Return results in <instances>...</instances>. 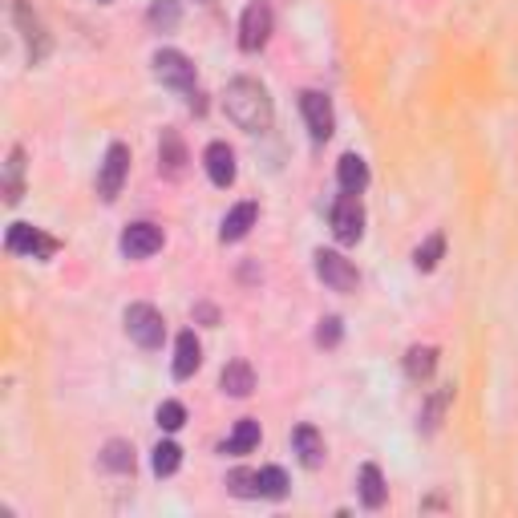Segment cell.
<instances>
[{"mask_svg":"<svg viewBox=\"0 0 518 518\" xmlns=\"http://www.w3.org/2000/svg\"><path fill=\"white\" fill-rule=\"evenodd\" d=\"M255 215H259L255 203H239L235 211H227V219H223V231H219L223 244H239V239H244L247 231L255 227Z\"/></svg>","mask_w":518,"mask_h":518,"instance_id":"obj_15","label":"cell"},{"mask_svg":"<svg viewBox=\"0 0 518 518\" xmlns=\"http://www.w3.org/2000/svg\"><path fill=\"white\" fill-rule=\"evenodd\" d=\"M150 24L154 29H175L178 24V0H154V8H150Z\"/></svg>","mask_w":518,"mask_h":518,"instance_id":"obj_26","label":"cell"},{"mask_svg":"<svg viewBox=\"0 0 518 518\" xmlns=\"http://www.w3.org/2000/svg\"><path fill=\"white\" fill-rule=\"evenodd\" d=\"M203 162H206V175H211L215 187H231V183H235V154H231L227 142H211V146H206Z\"/></svg>","mask_w":518,"mask_h":518,"instance_id":"obj_11","label":"cell"},{"mask_svg":"<svg viewBox=\"0 0 518 518\" xmlns=\"http://www.w3.org/2000/svg\"><path fill=\"white\" fill-rule=\"evenodd\" d=\"M101 465L114 474H134V446L130 442H110L101 450Z\"/></svg>","mask_w":518,"mask_h":518,"instance_id":"obj_19","label":"cell"},{"mask_svg":"<svg viewBox=\"0 0 518 518\" xmlns=\"http://www.w3.org/2000/svg\"><path fill=\"white\" fill-rule=\"evenodd\" d=\"M316 341H321V344H328V349H332V344L341 341V321H336V316H324V321H321V328H316Z\"/></svg>","mask_w":518,"mask_h":518,"instance_id":"obj_29","label":"cell"},{"mask_svg":"<svg viewBox=\"0 0 518 518\" xmlns=\"http://www.w3.org/2000/svg\"><path fill=\"white\" fill-rule=\"evenodd\" d=\"M154 73H158V82L170 85V90H183V93L195 90V65L187 62L178 49H158V53H154Z\"/></svg>","mask_w":518,"mask_h":518,"instance_id":"obj_3","label":"cell"},{"mask_svg":"<svg viewBox=\"0 0 518 518\" xmlns=\"http://www.w3.org/2000/svg\"><path fill=\"white\" fill-rule=\"evenodd\" d=\"M158 167L167 178H183L187 175V146L175 130H162V142H158Z\"/></svg>","mask_w":518,"mask_h":518,"instance_id":"obj_12","label":"cell"},{"mask_svg":"<svg viewBox=\"0 0 518 518\" xmlns=\"http://www.w3.org/2000/svg\"><path fill=\"white\" fill-rule=\"evenodd\" d=\"M223 110H227L231 122L239 130H247V134H264V130L272 126V98H267V90L259 82H252V77H235V82L227 85Z\"/></svg>","mask_w":518,"mask_h":518,"instance_id":"obj_1","label":"cell"},{"mask_svg":"<svg viewBox=\"0 0 518 518\" xmlns=\"http://www.w3.org/2000/svg\"><path fill=\"white\" fill-rule=\"evenodd\" d=\"M300 110H304L308 134H312L316 142H328V134H332V106H328L324 93L304 90V93H300Z\"/></svg>","mask_w":518,"mask_h":518,"instance_id":"obj_9","label":"cell"},{"mask_svg":"<svg viewBox=\"0 0 518 518\" xmlns=\"http://www.w3.org/2000/svg\"><path fill=\"white\" fill-rule=\"evenodd\" d=\"M178 462H183V450H178L175 442H158V446H154V474H158V478L175 474Z\"/></svg>","mask_w":518,"mask_h":518,"instance_id":"obj_22","label":"cell"},{"mask_svg":"<svg viewBox=\"0 0 518 518\" xmlns=\"http://www.w3.org/2000/svg\"><path fill=\"white\" fill-rule=\"evenodd\" d=\"M227 486H231V494L235 498H259L264 490H259V470H235L227 478Z\"/></svg>","mask_w":518,"mask_h":518,"instance_id":"obj_23","label":"cell"},{"mask_svg":"<svg viewBox=\"0 0 518 518\" xmlns=\"http://www.w3.org/2000/svg\"><path fill=\"white\" fill-rule=\"evenodd\" d=\"M316 275L328 283L332 292H352L357 288V267L349 264L341 252H316Z\"/></svg>","mask_w":518,"mask_h":518,"instance_id":"obj_8","label":"cell"},{"mask_svg":"<svg viewBox=\"0 0 518 518\" xmlns=\"http://www.w3.org/2000/svg\"><path fill=\"white\" fill-rule=\"evenodd\" d=\"M434 349H409V357H405V369H409L413 381H426L429 373H434Z\"/></svg>","mask_w":518,"mask_h":518,"instance_id":"obj_25","label":"cell"},{"mask_svg":"<svg viewBox=\"0 0 518 518\" xmlns=\"http://www.w3.org/2000/svg\"><path fill=\"white\" fill-rule=\"evenodd\" d=\"M126 170H130V150L122 142H114L106 150V162H101V175H98V195L106 198V203H114L118 191H122Z\"/></svg>","mask_w":518,"mask_h":518,"instance_id":"obj_6","label":"cell"},{"mask_svg":"<svg viewBox=\"0 0 518 518\" xmlns=\"http://www.w3.org/2000/svg\"><path fill=\"white\" fill-rule=\"evenodd\" d=\"M336 178H341V191L344 195H360L369 187V167L365 158H357V154H344L341 167H336Z\"/></svg>","mask_w":518,"mask_h":518,"instance_id":"obj_14","label":"cell"},{"mask_svg":"<svg viewBox=\"0 0 518 518\" xmlns=\"http://www.w3.org/2000/svg\"><path fill=\"white\" fill-rule=\"evenodd\" d=\"M219 385H223V393H231V397H247V393L255 388V373H252V365H247V360H231V365L223 369Z\"/></svg>","mask_w":518,"mask_h":518,"instance_id":"obj_17","label":"cell"},{"mask_svg":"<svg viewBox=\"0 0 518 518\" xmlns=\"http://www.w3.org/2000/svg\"><path fill=\"white\" fill-rule=\"evenodd\" d=\"M198 360H203V349H198L195 332H183L175 341V377H178V381H187V377L195 373Z\"/></svg>","mask_w":518,"mask_h":518,"instance_id":"obj_16","label":"cell"},{"mask_svg":"<svg viewBox=\"0 0 518 518\" xmlns=\"http://www.w3.org/2000/svg\"><path fill=\"white\" fill-rule=\"evenodd\" d=\"M259 490H264V498H283L288 494V474H283L280 465L259 470Z\"/></svg>","mask_w":518,"mask_h":518,"instance_id":"obj_24","label":"cell"},{"mask_svg":"<svg viewBox=\"0 0 518 518\" xmlns=\"http://www.w3.org/2000/svg\"><path fill=\"white\" fill-rule=\"evenodd\" d=\"M162 247V231L154 223H134L122 231V255L126 259H146Z\"/></svg>","mask_w":518,"mask_h":518,"instance_id":"obj_10","label":"cell"},{"mask_svg":"<svg viewBox=\"0 0 518 518\" xmlns=\"http://www.w3.org/2000/svg\"><path fill=\"white\" fill-rule=\"evenodd\" d=\"M21 175H24V150L16 146V150L8 154V175H5V198H8V203H16V198L24 195Z\"/></svg>","mask_w":518,"mask_h":518,"instance_id":"obj_21","label":"cell"},{"mask_svg":"<svg viewBox=\"0 0 518 518\" xmlns=\"http://www.w3.org/2000/svg\"><path fill=\"white\" fill-rule=\"evenodd\" d=\"M8 252H16V255H33V259H49V255H57V239H49L45 231H37V227H29V223H13L8 227Z\"/></svg>","mask_w":518,"mask_h":518,"instance_id":"obj_5","label":"cell"},{"mask_svg":"<svg viewBox=\"0 0 518 518\" xmlns=\"http://www.w3.org/2000/svg\"><path fill=\"white\" fill-rule=\"evenodd\" d=\"M442 252H446V239H442V235H429L426 244L417 247V255H413V264H417L421 272H429V267H437V259H442Z\"/></svg>","mask_w":518,"mask_h":518,"instance_id":"obj_27","label":"cell"},{"mask_svg":"<svg viewBox=\"0 0 518 518\" xmlns=\"http://www.w3.org/2000/svg\"><path fill=\"white\" fill-rule=\"evenodd\" d=\"M183 421H187V409L178 401H162L158 405V426L162 429H170V434H175V429H183Z\"/></svg>","mask_w":518,"mask_h":518,"instance_id":"obj_28","label":"cell"},{"mask_svg":"<svg viewBox=\"0 0 518 518\" xmlns=\"http://www.w3.org/2000/svg\"><path fill=\"white\" fill-rule=\"evenodd\" d=\"M126 332H130V341L142 344V349H158L162 336H167V321H162V312L150 304H130L126 308Z\"/></svg>","mask_w":518,"mask_h":518,"instance_id":"obj_2","label":"cell"},{"mask_svg":"<svg viewBox=\"0 0 518 518\" xmlns=\"http://www.w3.org/2000/svg\"><path fill=\"white\" fill-rule=\"evenodd\" d=\"M267 33H272V8H267L264 0H252V5L244 8V21H239V45H244L247 53H255V49H264Z\"/></svg>","mask_w":518,"mask_h":518,"instance_id":"obj_7","label":"cell"},{"mask_svg":"<svg viewBox=\"0 0 518 518\" xmlns=\"http://www.w3.org/2000/svg\"><path fill=\"white\" fill-rule=\"evenodd\" d=\"M357 490H360V503H365L369 511L385 506V478H381V470H377V465H360Z\"/></svg>","mask_w":518,"mask_h":518,"instance_id":"obj_18","label":"cell"},{"mask_svg":"<svg viewBox=\"0 0 518 518\" xmlns=\"http://www.w3.org/2000/svg\"><path fill=\"white\" fill-rule=\"evenodd\" d=\"M259 446V421H239L227 437V454H252Z\"/></svg>","mask_w":518,"mask_h":518,"instance_id":"obj_20","label":"cell"},{"mask_svg":"<svg viewBox=\"0 0 518 518\" xmlns=\"http://www.w3.org/2000/svg\"><path fill=\"white\" fill-rule=\"evenodd\" d=\"M332 235L341 244H357L365 235V211H360L357 195H341L332 203Z\"/></svg>","mask_w":518,"mask_h":518,"instance_id":"obj_4","label":"cell"},{"mask_svg":"<svg viewBox=\"0 0 518 518\" xmlns=\"http://www.w3.org/2000/svg\"><path fill=\"white\" fill-rule=\"evenodd\" d=\"M292 446H296L300 462H304L308 470H316V465L324 462V437L316 434L312 426H296V429H292Z\"/></svg>","mask_w":518,"mask_h":518,"instance_id":"obj_13","label":"cell"}]
</instances>
